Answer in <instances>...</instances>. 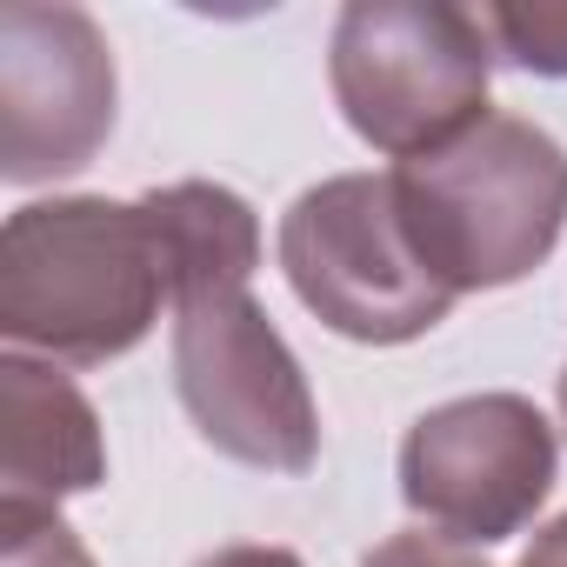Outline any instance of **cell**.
I'll return each instance as SVG.
<instances>
[{
    "label": "cell",
    "mask_w": 567,
    "mask_h": 567,
    "mask_svg": "<svg viewBox=\"0 0 567 567\" xmlns=\"http://www.w3.org/2000/svg\"><path fill=\"white\" fill-rule=\"evenodd\" d=\"M161 308H174V260L147 194H61L8 214V234H0L8 354L107 368L154 334Z\"/></svg>",
    "instance_id": "obj_1"
},
{
    "label": "cell",
    "mask_w": 567,
    "mask_h": 567,
    "mask_svg": "<svg viewBox=\"0 0 567 567\" xmlns=\"http://www.w3.org/2000/svg\"><path fill=\"white\" fill-rule=\"evenodd\" d=\"M388 174L421 260L454 301L540 274L567 234V147L520 114H487Z\"/></svg>",
    "instance_id": "obj_2"
},
{
    "label": "cell",
    "mask_w": 567,
    "mask_h": 567,
    "mask_svg": "<svg viewBox=\"0 0 567 567\" xmlns=\"http://www.w3.org/2000/svg\"><path fill=\"white\" fill-rule=\"evenodd\" d=\"M494 61L501 54L481 8L454 0H354L328 34L334 107L394 167L461 141L494 114Z\"/></svg>",
    "instance_id": "obj_3"
},
{
    "label": "cell",
    "mask_w": 567,
    "mask_h": 567,
    "mask_svg": "<svg viewBox=\"0 0 567 567\" xmlns=\"http://www.w3.org/2000/svg\"><path fill=\"white\" fill-rule=\"evenodd\" d=\"M280 274L301 308L361 348H401L434 334L454 315V295L421 260L394 174H328L280 214Z\"/></svg>",
    "instance_id": "obj_4"
},
{
    "label": "cell",
    "mask_w": 567,
    "mask_h": 567,
    "mask_svg": "<svg viewBox=\"0 0 567 567\" xmlns=\"http://www.w3.org/2000/svg\"><path fill=\"white\" fill-rule=\"evenodd\" d=\"M174 394L194 434L260 474H308L321 461V408L301 354L254 280H214L174 301Z\"/></svg>",
    "instance_id": "obj_5"
},
{
    "label": "cell",
    "mask_w": 567,
    "mask_h": 567,
    "mask_svg": "<svg viewBox=\"0 0 567 567\" xmlns=\"http://www.w3.org/2000/svg\"><path fill=\"white\" fill-rule=\"evenodd\" d=\"M560 441L527 394H461L401 434V501L421 527L494 547L554 494Z\"/></svg>",
    "instance_id": "obj_6"
},
{
    "label": "cell",
    "mask_w": 567,
    "mask_h": 567,
    "mask_svg": "<svg viewBox=\"0 0 567 567\" xmlns=\"http://www.w3.org/2000/svg\"><path fill=\"white\" fill-rule=\"evenodd\" d=\"M121 74L114 41L74 0L0 8V174L14 187L94 167L114 134Z\"/></svg>",
    "instance_id": "obj_7"
},
{
    "label": "cell",
    "mask_w": 567,
    "mask_h": 567,
    "mask_svg": "<svg viewBox=\"0 0 567 567\" xmlns=\"http://www.w3.org/2000/svg\"><path fill=\"white\" fill-rule=\"evenodd\" d=\"M107 481V434L68 368L41 354L0 361V514H61Z\"/></svg>",
    "instance_id": "obj_8"
},
{
    "label": "cell",
    "mask_w": 567,
    "mask_h": 567,
    "mask_svg": "<svg viewBox=\"0 0 567 567\" xmlns=\"http://www.w3.org/2000/svg\"><path fill=\"white\" fill-rule=\"evenodd\" d=\"M481 21L507 68L567 81V0H487Z\"/></svg>",
    "instance_id": "obj_9"
},
{
    "label": "cell",
    "mask_w": 567,
    "mask_h": 567,
    "mask_svg": "<svg viewBox=\"0 0 567 567\" xmlns=\"http://www.w3.org/2000/svg\"><path fill=\"white\" fill-rule=\"evenodd\" d=\"M0 567H94L61 514H0Z\"/></svg>",
    "instance_id": "obj_10"
},
{
    "label": "cell",
    "mask_w": 567,
    "mask_h": 567,
    "mask_svg": "<svg viewBox=\"0 0 567 567\" xmlns=\"http://www.w3.org/2000/svg\"><path fill=\"white\" fill-rule=\"evenodd\" d=\"M361 567H494V560L467 540L434 534V527H408V534H388L381 547H368Z\"/></svg>",
    "instance_id": "obj_11"
},
{
    "label": "cell",
    "mask_w": 567,
    "mask_h": 567,
    "mask_svg": "<svg viewBox=\"0 0 567 567\" xmlns=\"http://www.w3.org/2000/svg\"><path fill=\"white\" fill-rule=\"evenodd\" d=\"M194 567H308L295 547H274V540H227L214 554H200Z\"/></svg>",
    "instance_id": "obj_12"
},
{
    "label": "cell",
    "mask_w": 567,
    "mask_h": 567,
    "mask_svg": "<svg viewBox=\"0 0 567 567\" xmlns=\"http://www.w3.org/2000/svg\"><path fill=\"white\" fill-rule=\"evenodd\" d=\"M514 567H567V514H554V520L527 540V554H520Z\"/></svg>",
    "instance_id": "obj_13"
},
{
    "label": "cell",
    "mask_w": 567,
    "mask_h": 567,
    "mask_svg": "<svg viewBox=\"0 0 567 567\" xmlns=\"http://www.w3.org/2000/svg\"><path fill=\"white\" fill-rule=\"evenodd\" d=\"M560 427H567V368H560Z\"/></svg>",
    "instance_id": "obj_14"
}]
</instances>
